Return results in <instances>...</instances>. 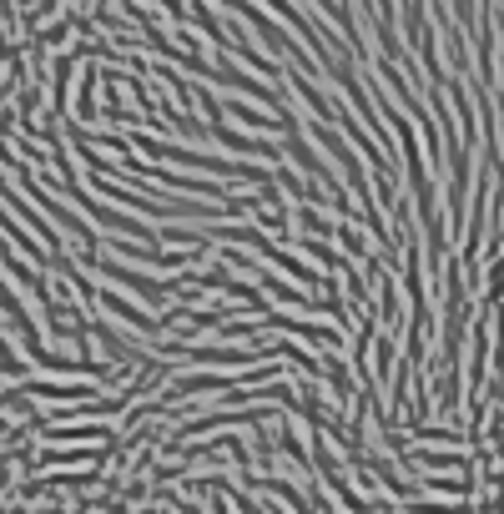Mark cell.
<instances>
[{
	"instance_id": "8",
	"label": "cell",
	"mask_w": 504,
	"mask_h": 514,
	"mask_svg": "<svg viewBox=\"0 0 504 514\" xmlns=\"http://www.w3.org/2000/svg\"><path fill=\"white\" fill-rule=\"evenodd\" d=\"M0 373H6V378H26V358L11 348V338H0Z\"/></svg>"
},
{
	"instance_id": "7",
	"label": "cell",
	"mask_w": 504,
	"mask_h": 514,
	"mask_svg": "<svg viewBox=\"0 0 504 514\" xmlns=\"http://www.w3.org/2000/svg\"><path fill=\"white\" fill-rule=\"evenodd\" d=\"M51 439H111V424H81V429H46Z\"/></svg>"
},
{
	"instance_id": "3",
	"label": "cell",
	"mask_w": 504,
	"mask_h": 514,
	"mask_svg": "<svg viewBox=\"0 0 504 514\" xmlns=\"http://www.w3.org/2000/svg\"><path fill=\"white\" fill-rule=\"evenodd\" d=\"M263 328H278V333H298L303 343H323V348H338L343 338H338V328H323V323H303V318H293V313H268L263 318Z\"/></svg>"
},
{
	"instance_id": "5",
	"label": "cell",
	"mask_w": 504,
	"mask_h": 514,
	"mask_svg": "<svg viewBox=\"0 0 504 514\" xmlns=\"http://www.w3.org/2000/svg\"><path fill=\"white\" fill-rule=\"evenodd\" d=\"M227 111H232L242 126H252V132H293V121L278 116V111H258V106H242V101H227Z\"/></svg>"
},
{
	"instance_id": "4",
	"label": "cell",
	"mask_w": 504,
	"mask_h": 514,
	"mask_svg": "<svg viewBox=\"0 0 504 514\" xmlns=\"http://www.w3.org/2000/svg\"><path fill=\"white\" fill-rule=\"evenodd\" d=\"M96 303L111 313V318H121V323H132V328H142V333H167L157 318H152V308H137V303H121L116 293H96Z\"/></svg>"
},
{
	"instance_id": "1",
	"label": "cell",
	"mask_w": 504,
	"mask_h": 514,
	"mask_svg": "<svg viewBox=\"0 0 504 514\" xmlns=\"http://www.w3.org/2000/svg\"><path fill=\"white\" fill-rule=\"evenodd\" d=\"M142 152H147V157H162V162L202 167V172H212V177H222V182H258V187H268V182H273V172L252 167V162H232V157L197 152V147H182V142H152V137H142Z\"/></svg>"
},
{
	"instance_id": "6",
	"label": "cell",
	"mask_w": 504,
	"mask_h": 514,
	"mask_svg": "<svg viewBox=\"0 0 504 514\" xmlns=\"http://www.w3.org/2000/svg\"><path fill=\"white\" fill-rule=\"evenodd\" d=\"M51 464H106V449H46L36 469H51Z\"/></svg>"
},
{
	"instance_id": "2",
	"label": "cell",
	"mask_w": 504,
	"mask_h": 514,
	"mask_svg": "<svg viewBox=\"0 0 504 514\" xmlns=\"http://www.w3.org/2000/svg\"><path fill=\"white\" fill-rule=\"evenodd\" d=\"M86 263L101 273V278H111V283H121V288H132L137 298H142V308H162L167 313V303H172V293H167V283H152V278H142L137 268H121V263H106V257H96V252H86Z\"/></svg>"
}]
</instances>
